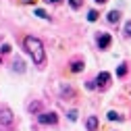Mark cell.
<instances>
[{"label": "cell", "instance_id": "6da1fadb", "mask_svg": "<svg viewBox=\"0 0 131 131\" xmlns=\"http://www.w3.org/2000/svg\"><path fill=\"white\" fill-rule=\"evenodd\" d=\"M23 48L27 50V54L31 56V60H34L38 67H42L44 60H46V56H44V44L38 38H34V36H27L23 40Z\"/></svg>", "mask_w": 131, "mask_h": 131}, {"label": "cell", "instance_id": "7a4b0ae2", "mask_svg": "<svg viewBox=\"0 0 131 131\" xmlns=\"http://www.w3.org/2000/svg\"><path fill=\"white\" fill-rule=\"evenodd\" d=\"M13 123V112L8 108H0V125L2 127H8Z\"/></svg>", "mask_w": 131, "mask_h": 131}, {"label": "cell", "instance_id": "3957f363", "mask_svg": "<svg viewBox=\"0 0 131 131\" xmlns=\"http://www.w3.org/2000/svg\"><path fill=\"white\" fill-rule=\"evenodd\" d=\"M56 121H58V117H56L54 112H46V114L42 112L40 114V123L42 125H56Z\"/></svg>", "mask_w": 131, "mask_h": 131}, {"label": "cell", "instance_id": "277c9868", "mask_svg": "<svg viewBox=\"0 0 131 131\" xmlns=\"http://www.w3.org/2000/svg\"><path fill=\"white\" fill-rule=\"evenodd\" d=\"M60 96L64 98V100H73L75 98V90L71 85H67V83H60Z\"/></svg>", "mask_w": 131, "mask_h": 131}, {"label": "cell", "instance_id": "5b68a950", "mask_svg": "<svg viewBox=\"0 0 131 131\" xmlns=\"http://www.w3.org/2000/svg\"><path fill=\"white\" fill-rule=\"evenodd\" d=\"M110 44H112L110 34H100V36H98V48H102V50H104V48H108Z\"/></svg>", "mask_w": 131, "mask_h": 131}, {"label": "cell", "instance_id": "8992f818", "mask_svg": "<svg viewBox=\"0 0 131 131\" xmlns=\"http://www.w3.org/2000/svg\"><path fill=\"white\" fill-rule=\"evenodd\" d=\"M27 110H29L31 114H40V112H42V102H40V100H34V102L27 106Z\"/></svg>", "mask_w": 131, "mask_h": 131}, {"label": "cell", "instance_id": "52a82bcc", "mask_svg": "<svg viewBox=\"0 0 131 131\" xmlns=\"http://www.w3.org/2000/svg\"><path fill=\"white\" fill-rule=\"evenodd\" d=\"M108 81H110V73H106V71H102L100 75H98V79H96V83H98V85H106Z\"/></svg>", "mask_w": 131, "mask_h": 131}, {"label": "cell", "instance_id": "ba28073f", "mask_svg": "<svg viewBox=\"0 0 131 131\" xmlns=\"http://www.w3.org/2000/svg\"><path fill=\"white\" fill-rule=\"evenodd\" d=\"M85 127H88V131H96L98 129V119L96 117H90L88 123H85Z\"/></svg>", "mask_w": 131, "mask_h": 131}, {"label": "cell", "instance_id": "9c48e42d", "mask_svg": "<svg viewBox=\"0 0 131 131\" xmlns=\"http://www.w3.org/2000/svg\"><path fill=\"white\" fill-rule=\"evenodd\" d=\"M119 17H121L119 10H110L108 13V23H119Z\"/></svg>", "mask_w": 131, "mask_h": 131}, {"label": "cell", "instance_id": "30bf717a", "mask_svg": "<svg viewBox=\"0 0 131 131\" xmlns=\"http://www.w3.org/2000/svg\"><path fill=\"white\" fill-rule=\"evenodd\" d=\"M71 71H73V73H81V71H83V60L71 62Z\"/></svg>", "mask_w": 131, "mask_h": 131}, {"label": "cell", "instance_id": "8fae6325", "mask_svg": "<svg viewBox=\"0 0 131 131\" xmlns=\"http://www.w3.org/2000/svg\"><path fill=\"white\" fill-rule=\"evenodd\" d=\"M106 119H108V121H121V114H119V112H114V110H108Z\"/></svg>", "mask_w": 131, "mask_h": 131}, {"label": "cell", "instance_id": "7c38bea8", "mask_svg": "<svg viewBox=\"0 0 131 131\" xmlns=\"http://www.w3.org/2000/svg\"><path fill=\"white\" fill-rule=\"evenodd\" d=\"M123 34H125V38H131V21H127V23H125Z\"/></svg>", "mask_w": 131, "mask_h": 131}, {"label": "cell", "instance_id": "4fadbf2b", "mask_svg": "<svg viewBox=\"0 0 131 131\" xmlns=\"http://www.w3.org/2000/svg\"><path fill=\"white\" fill-rule=\"evenodd\" d=\"M36 15H38L40 19H48V13H46L44 8H36Z\"/></svg>", "mask_w": 131, "mask_h": 131}, {"label": "cell", "instance_id": "5bb4252c", "mask_svg": "<svg viewBox=\"0 0 131 131\" xmlns=\"http://www.w3.org/2000/svg\"><path fill=\"white\" fill-rule=\"evenodd\" d=\"M125 73H127V64H121V67L117 69V75L119 77H125Z\"/></svg>", "mask_w": 131, "mask_h": 131}, {"label": "cell", "instance_id": "9a60e30c", "mask_svg": "<svg viewBox=\"0 0 131 131\" xmlns=\"http://www.w3.org/2000/svg\"><path fill=\"white\" fill-rule=\"evenodd\" d=\"M15 71H17V73H23V62L17 58V60H15Z\"/></svg>", "mask_w": 131, "mask_h": 131}, {"label": "cell", "instance_id": "2e32d148", "mask_svg": "<svg viewBox=\"0 0 131 131\" xmlns=\"http://www.w3.org/2000/svg\"><path fill=\"white\" fill-rule=\"evenodd\" d=\"M69 4H71V8H79L83 4V0H69Z\"/></svg>", "mask_w": 131, "mask_h": 131}, {"label": "cell", "instance_id": "e0dca14e", "mask_svg": "<svg viewBox=\"0 0 131 131\" xmlns=\"http://www.w3.org/2000/svg\"><path fill=\"white\" fill-rule=\"evenodd\" d=\"M96 19H98V13H96V10H90V13H88V21H92V23H94Z\"/></svg>", "mask_w": 131, "mask_h": 131}, {"label": "cell", "instance_id": "ac0fdd59", "mask_svg": "<svg viewBox=\"0 0 131 131\" xmlns=\"http://www.w3.org/2000/svg\"><path fill=\"white\" fill-rule=\"evenodd\" d=\"M0 52H2V54H8V52H10V46H8V44H2V48H0Z\"/></svg>", "mask_w": 131, "mask_h": 131}, {"label": "cell", "instance_id": "d6986e66", "mask_svg": "<svg viewBox=\"0 0 131 131\" xmlns=\"http://www.w3.org/2000/svg\"><path fill=\"white\" fill-rule=\"evenodd\" d=\"M75 119H77V112L71 110V112H69V121H75Z\"/></svg>", "mask_w": 131, "mask_h": 131}, {"label": "cell", "instance_id": "ffe728a7", "mask_svg": "<svg viewBox=\"0 0 131 131\" xmlns=\"http://www.w3.org/2000/svg\"><path fill=\"white\" fill-rule=\"evenodd\" d=\"M21 4H36V0H19Z\"/></svg>", "mask_w": 131, "mask_h": 131}, {"label": "cell", "instance_id": "44dd1931", "mask_svg": "<svg viewBox=\"0 0 131 131\" xmlns=\"http://www.w3.org/2000/svg\"><path fill=\"white\" fill-rule=\"evenodd\" d=\"M46 2H50V4H56V2H58V0H46Z\"/></svg>", "mask_w": 131, "mask_h": 131}, {"label": "cell", "instance_id": "7402d4cb", "mask_svg": "<svg viewBox=\"0 0 131 131\" xmlns=\"http://www.w3.org/2000/svg\"><path fill=\"white\" fill-rule=\"evenodd\" d=\"M96 2H100V4H104V2H106V0H96Z\"/></svg>", "mask_w": 131, "mask_h": 131}]
</instances>
